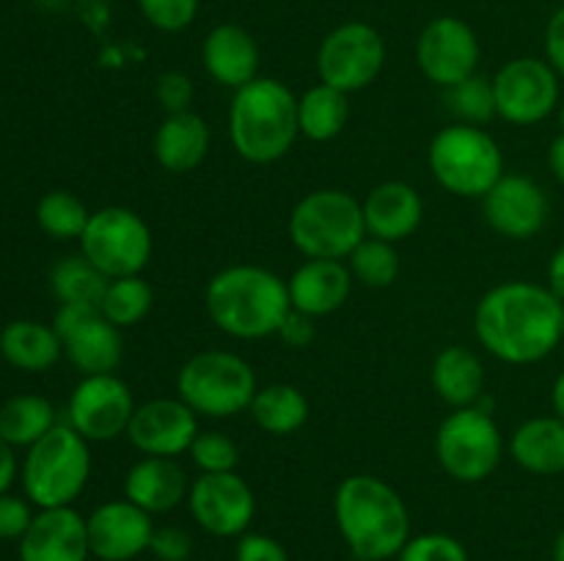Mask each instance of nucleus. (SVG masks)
<instances>
[{
    "label": "nucleus",
    "mask_w": 564,
    "mask_h": 561,
    "mask_svg": "<svg viewBox=\"0 0 564 561\" xmlns=\"http://www.w3.org/2000/svg\"><path fill=\"white\" fill-rule=\"evenodd\" d=\"M474 333L499 361L512 366L538 363L564 339V302L534 280H505L477 302Z\"/></svg>",
    "instance_id": "obj_1"
},
{
    "label": "nucleus",
    "mask_w": 564,
    "mask_h": 561,
    "mask_svg": "<svg viewBox=\"0 0 564 561\" xmlns=\"http://www.w3.org/2000/svg\"><path fill=\"white\" fill-rule=\"evenodd\" d=\"M334 517L345 544L361 561L394 559L411 539L405 501L372 473L341 479L334 495Z\"/></svg>",
    "instance_id": "obj_2"
},
{
    "label": "nucleus",
    "mask_w": 564,
    "mask_h": 561,
    "mask_svg": "<svg viewBox=\"0 0 564 561\" xmlns=\"http://www.w3.org/2000/svg\"><path fill=\"white\" fill-rule=\"evenodd\" d=\"M204 306L220 333L242 341L275 336L292 311L286 280L259 264L218 270L204 289Z\"/></svg>",
    "instance_id": "obj_3"
},
{
    "label": "nucleus",
    "mask_w": 564,
    "mask_h": 561,
    "mask_svg": "<svg viewBox=\"0 0 564 561\" xmlns=\"http://www.w3.org/2000/svg\"><path fill=\"white\" fill-rule=\"evenodd\" d=\"M301 135L297 97L275 77L237 88L229 105V141L242 160L270 165L284 157Z\"/></svg>",
    "instance_id": "obj_4"
},
{
    "label": "nucleus",
    "mask_w": 564,
    "mask_h": 561,
    "mask_svg": "<svg viewBox=\"0 0 564 561\" xmlns=\"http://www.w3.org/2000/svg\"><path fill=\"white\" fill-rule=\"evenodd\" d=\"M91 476V449L69 424H55L28 449L22 462V487L39 509L72 506Z\"/></svg>",
    "instance_id": "obj_5"
},
{
    "label": "nucleus",
    "mask_w": 564,
    "mask_h": 561,
    "mask_svg": "<svg viewBox=\"0 0 564 561\" xmlns=\"http://www.w3.org/2000/svg\"><path fill=\"white\" fill-rule=\"evenodd\" d=\"M427 163L435 182L460 198H485L505 176V152L490 132L474 124L444 127L430 141Z\"/></svg>",
    "instance_id": "obj_6"
},
{
    "label": "nucleus",
    "mask_w": 564,
    "mask_h": 561,
    "mask_svg": "<svg viewBox=\"0 0 564 561\" xmlns=\"http://www.w3.org/2000/svg\"><path fill=\"white\" fill-rule=\"evenodd\" d=\"M176 391L196 416L231 418L251 407L259 383L251 363L237 352L204 350L182 363Z\"/></svg>",
    "instance_id": "obj_7"
},
{
    "label": "nucleus",
    "mask_w": 564,
    "mask_h": 561,
    "mask_svg": "<svg viewBox=\"0 0 564 561\" xmlns=\"http://www.w3.org/2000/svg\"><path fill=\"white\" fill-rule=\"evenodd\" d=\"M290 237L306 258L345 262L367 237L361 201L336 187L308 193L292 209Z\"/></svg>",
    "instance_id": "obj_8"
},
{
    "label": "nucleus",
    "mask_w": 564,
    "mask_h": 561,
    "mask_svg": "<svg viewBox=\"0 0 564 561\" xmlns=\"http://www.w3.org/2000/svg\"><path fill=\"white\" fill-rule=\"evenodd\" d=\"M435 454L452 479L463 484H477L499 468L505 438L490 410L479 405L455 407L438 424Z\"/></svg>",
    "instance_id": "obj_9"
},
{
    "label": "nucleus",
    "mask_w": 564,
    "mask_h": 561,
    "mask_svg": "<svg viewBox=\"0 0 564 561\" xmlns=\"http://www.w3.org/2000/svg\"><path fill=\"white\" fill-rule=\"evenodd\" d=\"M152 251V229L141 215L127 207H102L91 212L80 237L83 256L110 280L141 275Z\"/></svg>",
    "instance_id": "obj_10"
},
{
    "label": "nucleus",
    "mask_w": 564,
    "mask_h": 561,
    "mask_svg": "<svg viewBox=\"0 0 564 561\" xmlns=\"http://www.w3.org/2000/svg\"><path fill=\"white\" fill-rule=\"evenodd\" d=\"M386 64V42L369 22H345L336 25L319 42L317 75L319 82L345 94L364 91L378 80Z\"/></svg>",
    "instance_id": "obj_11"
},
{
    "label": "nucleus",
    "mask_w": 564,
    "mask_h": 561,
    "mask_svg": "<svg viewBox=\"0 0 564 561\" xmlns=\"http://www.w3.org/2000/svg\"><path fill=\"white\" fill-rule=\"evenodd\" d=\"M494 97L507 124H540L560 108V75L543 58H516L496 72Z\"/></svg>",
    "instance_id": "obj_12"
},
{
    "label": "nucleus",
    "mask_w": 564,
    "mask_h": 561,
    "mask_svg": "<svg viewBox=\"0 0 564 561\" xmlns=\"http://www.w3.org/2000/svg\"><path fill=\"white\" fill-rule=\"evenodd\" d=\"M53 328L64 344V355L83 377L91 374H113L124 355L121 330L105 319L97 306L61 302L55 311Z\"/></svg>",
    "instance_id": "obj_13"
},
{
    "label": "nucleus",
    "mask_w": 564,
    "mask_h": 561,
    "mask_svg": "<svg viewBox=\"0 0 564 561\" xmlns=\"http://www.w3.org/2000/svg\"><path fill=\"white\" fill-rule=\"evenodd\" d=\"M130 385L116 374H91L75 385L66 405V424L88 443H105L127 435L135 413Z\"/></svg>",
    "instance_id": "obj_14"
},
{
    "label": "nucleus",
    "mask_w": 564,
    "mask_h": 561,
    "mask_svg": "<svg viewBox=\"0 0 564 561\" xmlns=\"http://www.w3.org/2000/svg\"><path fill=\"white\" fill-rule=\"evenodd\" d=\"M187 509L213 537H242L257 515V498L246 479L231 473H198L187 490Z\"/></svg>",
    "instance_id": "obj_15"
},
{
    "label": "nucleus",
    "mask_w": 564,
    "mask_h": 561,
    "mask_svg": "<svg viewBox=\"0 0 564 561\" xmlns=\"http://www.w3.org/2000/svg\"><path fill=\"white\" fill-rule=\"evenodd\" d=\"M479 38L460 16H438L422 31L416 42V64L422 75L438 88H452L477 75Z\"/></svg>",
    "instance_id": "obj_16"
},
{
    "label": "nucleus",
    "mask_w": 564,
    "mask_h": 561,
    "mask_svg": "<svg viewBox=\"0 0 564 561\" xmlns=\"http://www.w3.org/2000/svg\"><path fill=\"white\" fill-rule=\"evenodd\" d=\"M490 229L507 240H532L545 229L551 201L543 187L523 174H505L482 198Z\"/></svg>",
    "instance_id": "obj_17"
},
{
    "label": "nucleus",
    "mask_w": 564,
    "mask_h": 561,
    "mask_svg": "<svg viewBox=\"0 0 564 561\" xmlns=\"http://www.w3.org/2000/svg\"><path fill=\"white\" fill-rule=\"evenodd\" d=\"M198 435V416L176 396L143 402L132 413L127 427V438L143 457H171L187 454Z\"/></svg>",
    "instance_id": "obj_18"
},
{
    "label": "nucleus",
    "mask_w": 564,
    "mask_h": 561,
    "mask_svg": "<svg viewBox=\"0 0 564 561\" xmlns=\"http://www.w3.org/2000/svg\"><path fill=\"white\" fill-rule=\"evenodd\" d=\"M88 548L99 561H132L152 544V515L127 498L105 501L86 517Z\"/></svg>",
    "instance_id": "obj_19"
},
{
    "label": "nucleus",
    "mask_w": 564,
    "mask_h": 561,
    "mask_svg": "<svg viewBox=\"0 0 564 561\" xmlns=\"http://www.w3.org/2000/svg\"><path fill=\"white\" fill-rule=\"evenodd\" d=\"M86 517L72 506L39 509L20 539V561H88Z\"/></svg>",
    "instance_id": "obj_20"
},
{
    "label": "nucleus",
    "mask_w": 564,
    "mask_h": 561,
    "mask_svg": "<svg viewBox=\"0 0 564 561\" xmlns=\"http://www.w3.org/2000/svg\"><path fill=\"white\" fill-rule=\"evenodd\" d=\"M290 302L306 317H328L339 311L352 289V273L339 258H306L286 278Z\"/></svg>",
    "instance_id": "obj_21"
},
{
    "label": "nucleus",
    "mask_w": 564,
    "mask_h": 561,
    "mask_svg": "<svg viewBox=\"0 0 564 561\" xmlns=\"http://www.w3.org/2000/svg\"><path fill=\"white\" fill-rule=\"evenodd\" d=\"M259 61L262 55H259L257 38L237 22L215 25L204 36L202 64L218 86L231 88V91L248 86L259 77Z\"/></svg>",
    "instance_id": "obj_22"
},
{
    "label": "nucleus",
    "mask_w": 564,
    "mask_h": 561,
    "mask_svg": "<svg viewBox=\"0 0 564 561\" xmlns=\"http://www.w3.org/2000/svg\"><path fill=\"white\" fill-rule=\"evenodd\" d=\"M367 234L402 242L422 226L424 201L408 182H383L361 201Z\"/></svg>",
    "instance_id": "obj_23"
},
{
    "label": "nucleus",
    "mask_w": 564,
    "mask_h": 561,
    "mask_svg": "<svg viewBox=\"0 0 564 561\" xmlns=\"http://www.w3.org/2000/svg\"><path fill=\"white\" fill-rule=\"evenodd\" d=\"M187 490L191 482L185 468L171 457H143L124 476V498L149 515L176 509L182 501H187Z\"/></svg>",
    "instance_id": "obj_24"
},
{
    "label": "nucleus",
    "mask_w": 564,
    "mask_h": 561,
    "mask_svg": "<svg viewBox=\"0 0 564 561\" xmlns=\"http://www.w3.org/2000/svg\"><path fill=\"white\" fill-rule=\"evenodd\" d=\"M209 141H213V132H209L207 119L196 110H187V113H171L160 121L152 138V152L163 170L187 174L204 163Z\"/></svg>",
    "instance_id": "obj_25"
},
{
    "label": "nucleus",
    "mask_w": 564,
    "mask_h": 561,
    "mask_svg": "<svg viewBox=\"0 0 564 561\" xmlns=\"http://www.w3.org/2000/svg\"><path fill=\"white\" fill-rule=\"evenodd\" d=\"M510 457L529 473H564V421L560 416H538L523 421L510 438Z\"/></svg>",
    "instance_id": "obj_26"
},
{
    "label": "nucleus",
    "mask_w": 564,
    "mask_h": 561,
    "mask_svg": "<svg viewBox=\"0 0 564 561\" xmlns=\"http://www.w3.org/2000/svg\"><path fill=\"white\" fill-rule=\"evenodd\" d=\"M433 391L441 402L455 407H471L485 396V366L468 346L449 344L433 361Z\"/></svg>",
    "instance_id": "obj_27"
},
{
    "label": "nucleus",
    "mask_w": 564,
    "mask_h": 561,
    "mask_svg": "<svg viewBox=\"0 0 564 561\" xmlns=\"http://www.w3.org/2000/svg\"><path fill=\"white\" fill-rule=\"evenodd\" d=\"M0 355L20 372H47L64 355V344L53 324L17 319L0 333Z\"/></svg>",
    "instance_id": "obj_28"
},
{
    "label": "nucleus",
    "mask_w": 564,
    "mask_h": 561,
    "mask_svg": "<svg viewBox=\"0 0 564 561\" xmlns=\"http://www.w3.org/2000/svg\"><path fill=\"white\" fill-rule=\"evenodd\" d=\"M347 121H350V94L339 88L317 82L297 97V124H301V135L308 141H334L345 132Z\"/></svg>",
    "instance_id": "obj_29"
},
{
    "label": "nucleus",
    "mask_w": 564,
    "mask_h": 561,
    "mask_svg": "<svg viewBox=\"0 0 564 561\" xmlns=\"http://www.w3.org/2000/svg\"><path fill=\"white\" fill-rule=\"evenodd\" d=\"M253 424L268 435L284 438V435L297 432L308 418V399L301 388L290 383H270L257 391L251 407Z\"/></svg>",
    "instance_id": "obj_30"
},
{
    "label": "nucleus",
    "mask_w": 564,
    "mask_h": 561,
    "mask_svg": "<svg viewBox=\"0 0 564 561\" xmlns=\"http://www.w3.org/2000/svg\"><path fill=\"white\" fill-rule=\"evenodd\" d=\"M55 427V410L44 396L20 394L11 396L0 407V438L11 446L31 449L36 440H42Z\"/></svg>",
    "instance_id": "obj_31"
},
{
    "label": "nucleus",
    "mask_w": 564,
    "mask_h": 561,
    "mask_svg": "<svg viewBox=\"0 0 564 561\" xmlns=\"http://www.w3.org/2000/svg\"><path fill=\"white\" fill-rule=\"evenodd\" d=\"M110 278L99 273L86 256H66L50 273V286L58 302H77V306H97L108 292Z\"/></svg>",
    "instance_id": "obj_32"
},
{
    "label": "nucleus",
    "mask_w": 564,
    "mask_h": 561,
    "mask_svg": "<svg viewBox=\"0 0 564 561\" xmlns=\"http://www.w3.org/2000/svg\"><path fill=\"white\" fill-rule=\"evenodd\" d=\"M154 306V292L141 275H127V278H113L108 284L102 302H99V311L105 314L108 322H113L116 328L124 330L138 324L141 319H147V314Z\"/></svg>",
    "instance_id": "obj_33"
},
{
    "label": "nucleus",
    "mask_w": 564,
    "mask_h": 561,
    "mask_svg": "<svg viewBox=\"0 0 564 561\" xmlns=\"http://www.w3.org/2000/svg\"><path fill=\"white\" fill-rule=\"evenodd\" d=\"M91 212L69 190H53L39 201L36 223L53 240H80Z\"/></svg>",
    "instance_id": "obj_34"
},
{
    "label": "nucleus",
    "mask_w": 564,
    "mask_h": 561,
    "mask_svg": "<svg viewBox=\"0 0 564 561\" xmlns=\"http://www.w3.org/2000/svg\"><path fill=\"white\" fill-rule=\"evenodd\" d=\"M350 273L352 278L361 280L369 289H386L400 275V253L394 242L378 240V237H364L350 253Z\"/></svg>",
    "instance_id": "obj_35"
},
{
    "label": "nucleus",
    "mask_w": 564,
    "mask_h": 561,
    "mask_svg": "<svg viewBox=\"0 0 564 561\" xmlns=\"http://www.w3.org/2000/svg\"><path fill=\"white\" fill-rule=\"evenodd\" d=\"M446 102H449V110L463 121V124H488L496 116L494 77L471 75L468 80L446 88Z\"/></svg>",
    "instance_id": "obj_36"
},
{
    "label": "nucleus",
    "mask_w": 564,
    "mask_h": 561,
    "mask_svg": "<svg viewBox=\"0 0 564 561\" xmlns=\"http://www.w3.org/2000/svg\"><path fill=\"white\" fill-rule=\"evenodd\" d=\"M187 454L202 473H231L240 465V446L218 429L198 432Z\"/></svg>",
    "instance_id": "obj_37"
},
{
    "label": "nucleus",
    "mask_w": 564,
    "mask_h": 561,
    "mask_svg": "<svg viewBox=\"0 0 564 561\" xmlns=\"http://www.w3.org/2000/svg\"><path fill=\"white\" fill-rule=\"evenodd\" d=\"M400 561H468L466 544L452 534L427 531L416 534L405 542V548L397 556Z\"/></svg>",
    "instance_id": "obj_38"
},
{
    "label": "nucleus",
    "mask_w": 564,
    "mask_h": 561,
    "mask_svg": "<svg viewBox=\"0 0 564 561\" xmlns=\"http://www.w3.org/2000/svg\"><path fill=\"white\" fill-rule=\"evenodd\" d=\"M202 0H138L143 20L163 33H180L193 25Z\"/></svg>",
    "instance_id": "obj_39"
},
{
    "label": "nucleus",
    "mask_w": 564,
    "mask_h": 561,
    "mask_svg": "<svg viewBox=\"0 0 564 561\" xmlns=\"http://www.w3.org/2000/svg\"><path fill=\"white\" fill-rule=\"evenodd\" d=\"M154 97L163 105L165 113H187L193 110V99H196V86L185 72H163L154 86Z\"/></svg>",
    "instance_id": "obj_40"
},
{
    "label": "nucleus",
    "mask_w": 564,
    "mask_h": 561,
    "mask_svg": "<svg viewBox=\"0 0 564 561\" xmlns=\"http://www.w3.org/2000/svg\"><path fill=\"white\" fill-rule=\"evenodd\" d=\"M149 550L158 561H187L193 553V537L180 526H160L154 528Z\"/></svg>",
    "instance_id": "obj_41"
},
{
    "label": "nucleus",
    "mask_w": 564,
    "mask_h": 561,
    "mask_svg": "<svg viewBox=\"0 0 564 561\" xmlns=\"http://www.w3.org/2000/svg\"><path fill=\"white\" fill-rule=\"evenodd\" d=\"M33 522L31 504L25 498L0 495V539H22Z\"/></svg>",
    "instance_id": "obj_42"
},
{
    "label": "nucleus",
    "mask_w": 564,
    "mask_h": 561,
    "mask_svg": "<svg viewBox=\"0 0 564 561\" xmlns=\"http://www.w3.org/2000/svg\"><path fill=\"white\" fill-rule=\"evenodd\" d=\"M235 561H290V556L275 537L246 531L237 539Z\"/></svg>",
    "instance_id": "obj_43"
},
{
    "label": "nucleus",
    "mask_w": 564,
    "mask_h": 561,
    "mask_svg": "<svg viewBox=\"0 0 564 561\" xmlns=\"http://www.w3.org/2000/svg\"><path fill=\"white\" fill-rule=\"evenodd\" d=\"M275 336H281V341L286 346H292V350H301V346H308L314 341V319L292 308Z\"/></svg>",
    "instance_id": "obj_44"
},
{
    "label": "nucleus",
    "mask_w": 564,
    "mask_h": 561,
    "mask_svg": "<svg viewBox=\"0 0 564 561\" xmlns=\"http://www.w3.org/2000/svg\"><path fill=\"white\" fill-rule=\"evenodd\" d=\"M545 61L554 66L556 75L564 77V6L551 14L545 25Z\"/></svg>",
    "instance_id": "obj_45"
},
{
    "label": "nucleus",
    "mask_w": 564,
    "mask_h": 561,
    "mask_svg": "<svg viewBox=\"0 0 564 561\" xmlns=\"http://www.w3.org/2000/svg\"><path fill=\"white\" fill-rule=\"evenodd\" d=\"M17 479V457L14 446L0 438V495L9 493V487Z\"/></svg>",
    "instance_id": "obj_46"
},
{
    "label": "nucleus",
    "mask_w": 564,
    "mask_h": 561,
    "mask_svg": "<svg viewBox=\"0 0 564 561\" xmlns=\"http://www.w3.org/2000/svg\"><path fill=\"white\" fill-rule=\"evenodd\" d=\"M549 286L551 292H554L556 297L564 302V242L560 248L554 251V256H551L549 262Z\"/></svg>",
    "instance_id": "obj_47"
},
{
    "label": "nucleus",
    "mask_w": 564,
    "mask_h": 561,
    "mask_svg": "<svg viewBox=\"0 0 564 561\" xmlns=\"http://www.w3.org/2000/svg\"><path fill=\"white\" fill-rule=\"evenodd\" d=\"M549 168L551 174L560 179V185H564V132L551 141V148H549Z\"/></svg>",
    "instance_id": "obj_48"
},
{
    "label": "nucleus",
    "mask_w": 564,
    "mask_h": 561,
    "mask_svg": "<svg viewBox=\"0 0 564 561\" xmlns=\"http://www.w3.org/2000/svg\"><path fill=\"white\" fill-rule=\"evenodd\" d=\"M551 405H554V416H560L564 421V372L554 380V388H551Z\"/></svg>",
    "instance_id": "obj_49"
},
{
    "label": "nucleus",
    "mask_w": 564,
    "mask_h": 561,
    "mask_svg": "<svg viewBox=\"0 0 564 561\" xmlns=\"http://www.w3.org/2000/svg\"><path fill=\"white\" fill-rule=\"evenodd\" d=\"M554 561H564V531H560L554 542Z\"/></svg>",
    "instance_id": "obj_50"
},
{
    "label": "nucleus",
    "mask_w": 564,
    "mask_h": 561,
    "mask_svg": "<svg viewBox=\"0 0 564 561\" xmlns=\"http://www.w3.org/2000/svg\"><path fill=\"white\" fill-rule=\"evenodd\" d=\"M560 124H562V132H564V105H562V110H560Z\"/></svg>",
    "instance_id": "obj_51"
},
{
    "label": "nucleus",
    "mask_w": 564,
    "mask_h": 561,
    "mask_svg": "<svg viewBox=\"0 0 564 561\" xmlns=\"http://www.w3.org/2000/svg\"><path fill=\"white\" fill-rule=\"evenodd\" d=\"M356 561H361V559H356Z\"/></svg>",
    "instance_id": "obj_52"
}]
</instances>
